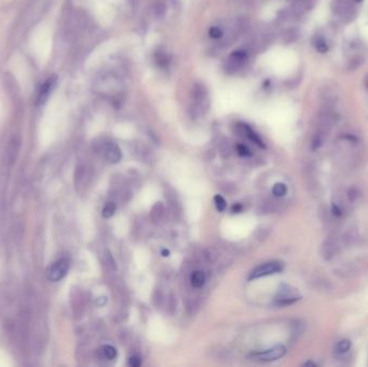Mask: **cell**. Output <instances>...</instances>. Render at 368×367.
<instances>
[{
  "label": "cell",
  "instance_id": "obj_1",
  "mask_svg": "<svg viewBox=\"0 0 368 367\" xmlns=\"http://www.w3.org/2000/svg\"><path fill=\"white\" fill-rule=\"evenodd\" d=\"M282 270H283V264L281 263V262H278V261L268 262V263H264L260 266L255 267V268L251 271L249 279L250 280H254V279L274 275V273H278Z\"/></svg>",
  "mask_w": 368,
  "mask_h": 367
},
{
  "label": "cell",
  "instance_id": "obj_22",
  "mask_svg": "<svg viewBox=\"0 0 368 367\" xmlns=\"http://www.w3.org/2000/svg\"><path fill=\"white\" fill-rule=\"evenodd\" d=\"M241 211H243V206H241L240 203H236V205L233 206V208H232L233 213H240Z\"/></svg>",
  "mask_w": 368,
  "mask_h": 367
},
{
  "label": "cell",
  "instance_id": "obj_12",
  "mask_svg": "<svg viewBox=\"0 0 368 367\" xmlns=\"http://www.w3.org/2000/svg\"><path fill=\"white\" fill-rule=\"evenodd\" d=\"M100 352H101V357L103 359L106 360H114L117 358L118 355V352H117V349L114 348L113 346H110V345H106L103 346L101 349H100Z\"/></svg>",
  "mask_w": 368,
  "mask_h": 367
},
{
  "label": "cell",
  "instance_id": "obj_16",
  "mask_svg": "<svg viewBox=\"0 0 368 367\" xmlns=\"http://www.w3.org/2000/svg\"><path fill=\"white\" fill-rule=\"evenodd\" d=\"M215 207L217 209V211H220V212L225 211L226 206H227L226 200H224V198L221 195H215Z\"/></svg>",
  "mask_w": 368,
  "mask_h": 367
},
{
  "label": "cell",
  "instance_id": "obj_4",
  "mask_svg": "<svg viewBox=\"0 0 368 367\" xmlns=\"http://www.w3.org/2000/svg\"><path fill=\"white\" fill-rule=\"evenodd\" d=\"M57 84V77L56 75H51L50 78H48V80L45 81V82L41 85V87H40L39 90V94H38V104H44L45 102H47V100L49 99L51 93L54 91L55 86Z\"/></svg>",
  "mask_w": 368,
  "mask_h": 367
},
{
  "label": "cell",
  "instance_id": "obj_9",
  "mask_svg": "<svg viewBox=\"0 0 368 367\" xmlns=\"http://www.w3.org/2000/svg\"><path fill=\"white\" fill-rule=\"evenodd\" d=\"M240 126H241V131H243V133H245V135L246 137H248V138L250 139V140H251L252 142H254L256 145H258V147L265 148V144H264V142H263V140H262V138H261L260 136H258L257 133H256L254 131H253L252 128H251L249 125H246V124H241Z\"/></svg>",
  "mask_w": 368,
  "mask_h": 367
},
{
  "label": "cell",
  "instance_id": "obj_24",
  "mask_svg": "<svg viewBox=\"0 0 368 367\" xmlns=\"http://www.w3.org/2000/svg\"><path fill=\"white\" fill-rule=\"evenodd\" d=\"M169 254H170L169 250H167V249H163L162 250V255L164 256V258H167V256H169Z\"/></svg>",
  "mask_w": 368,
  "mask_h": 367
},
{
  "label": "cell",
  "instance_id": "obj_5",
  "mask_svg": "<svg viewBox=\"0 0 368 367\" xmlns=\"http://www.w3.org/2000/svg\"><path fill=\"white\" fill-rule=\"evenodd\" d=\"M20 143H21V140L17 136H14L10 139V141L8 142V145H7V152H5V157H7L8 164L12 165L14 163L17 156V152H19V149H20Z\"/></svg>",
  "mask_w": 368,
  "mask_h": 367
},
{
  "label": "cell",
  "instance_id": "obj_13",
  "mask_svg": "<svg viewBox=\"0 0 368 367\" xmlns=\"http://www.w3.org/2000/svg\"><path fill=\"white\" fill-rule=\"evenodd\" d=\"M287 193V186L284 183H276L273 188V194L277 197H283Z\"/></svg>",
  "mask_w": 368,
  "mask_h": 367
},
{
  "label": "cell",
  "instance_id": "obj_18",
  "mask_svg": "<svg viewBox=\"0 0 368 367\" xmlns=\"http://www.w3.org/2000/svg\"><path fill=\"white\" fill-rule=\"evenodd\" d=\"M209 36L212 39H220L223 37V31L221 27L218 26H212L209 29Z\"/></svg>",
  "mask_w": 368,
  "mask_h": 367
},
{
  "label": "cell",
  "instance_id": "obj_7",
  "mask_svg": "<svg viewBox=\"0 0 368 367\" xmlns=\"http://www.w3.org/2000/svg\"><path fill=\"white\" fill-rule=\"evenodd\" d=\"M105 157L108 162L112 163V164L119 163L121 161V157H122L119 145L116 143H108L105 147Z\"/></svg>",
  "mask_w": 368,
  "mask_h": 367
},
{
  "label": "cell",
  "instance_id": "obj_15",
  "mask_svg": "<svg viewBox=\"0 0 368 367\" xmlns=\"http://www.w3.org/2000/svg\"><path fill=\"white\" fill-rule=\"evenodd\" d=\"M350 349H351V341L349 339H343L338 342L337 345V351L339 353H346Z\"/></svg>",
  "mask_w": 368,
  "mask_h": 367
},
{
  "label": "cell",
  "instance_id": "obj_8",
  "mask_svg": "<svg viewBox=\"0 0 368 367\" xmlns=\"http://www.w3.org/2000/svg\"><path fill=\"white\" fill-rule=\"evenodd\" d=\"M323 258L326 260H331L334 258L337 253L338 250V243L336 239H333V238H329V239L325 240L324 246H323Z\"/></svg>",
  "mask_w": 368,
  "mask_h": 367
},
{
  "label": "cell",
  "instance_id": "obj_10",
  "mask_svg": "<svg viewBox=\"0 0 368 367\" xmlns=\"http://www.w3.org/2000/svg\"><path fill=\"white\" fill-rule=\"evenodd\" d=\"M206 282V276L201 270H195L191 275V283L194 288L199 289L204 287Z\"/></svg>",
  "mask_w": 368,
  "mask_h": 367
},
{
  "label": "cell",
  "instance_id": "obj_14",
  "mask_svg": "<svg viewBox=\"0 0 368 367\" xmlns=\"http://www.w3.org/2000/svg\"><path fill=\"white\" fill-rule=\"evenodd\" d=\"M314 48L320 53H326L329 51V46H327V43L325 42V40L323 38H318L315 40L314 42Z\"/></svg>",
  "mask_w": 368,
  "mask_h": 367
},
{
  "label": "cell",
  "instance_id": "obj_20",
  "mask_svg": "<svg viewBox=\"0 0 368 367\" xmlns=\"http://www.w3.org/2000/svg\"><path fill=\"white\" fill-rule=\"evenodd\" d=\"M128 364L131 367H139L141 365V359L138 355H133L128 359Z\"/></svg>",
  "mask_w": 368,
  "mask_h": 367
},
{
  "label": "cell",
  "instance_id": "obj_2",
  "mask_svg": "<svg viewBox=\"0 0 368 367\" xmlns=\"http://www.w3.org/2000/svg\"><path fill=\"white\" fill-rule=\"evenodd\" d=\"M286 353V349L284 346L279 345L272 349H267L265 351L253 352L250 354V358L253 361H260V362H270V361H276L282 358Z\"/></svg>",
  "mask_w": 368,
  "mask_h": 367
},
{
  "label": "cell",
  "instance_id": "obj_21",
  "mask_svg": "<svg viewBox=\"0 0 368 367\" xmlns=\"http://www.w3.org/2000/svg\"><path fill=\"white\" fill-rule=\"evenodd\" d=\"M106 263L108 264V266L110 267L111 269H117V266H116V262H114L112 255L110 253H106Z\"/></svg>",
  "mask_w": 368,
  "mask_h": 367
},
{
  "label": "cell",
  "instance_id": "obj_11",
  "mask_svg": "<svg viewBox=\"0 0 368 367\" xmlns=\"http://www.w3.org/2000/svg\"><path fill=\"white\" fill-rule=\"evenodd\" d=\"M154 58H155V62H156V64L160 68L167 67L170 63L168 54L163 51H157L156 53H155Z\"/></svg>",
  "mask_w": 368,
  "mask_h": 367
},
{
  "label": "cell",
  "instance_id": "obj_6",
  "mask_svg": "<svg viewBox=\"0 0 368 367\" xmlns=\"http://www.w3.org/2000/svg\"><path fill=\"white\" fill-rule=\"evenodd\" d=\"M246 60H248V53L245 50L234 51L229 56V68L235 70L236 68H239L243 64H245Z\"/></svg>",
  "mask_w": 368,
  "mask_h": 367
},
{
  "label": "cell",
  "instance_id": "obj_25",
  "mask_svg": "<svg viewBox=\"0 0 368 367\" xmlns=\"http://www.w3.org/2000/svg\"><path fill=\"white\" fill-rule=\"evenodd\" d=\"M365 85H366V87L368 89V74L366 75V78H365Z\"/></svg>",
  "mask_w": 368,
  "mask_h": 367
},
{
  "label": "cell",
  "instance_id": "obj_26",
  "mask_svg": "<svg viewBox=\"0 0 368 367\" xmlns=\"http://www.w3.org/2000/svg\"><path fill=\"white\" fill-rule=\"evenodd\" d=\"M355 1H356V2H360V1H362V0H355Z\"/></svg>",
  "mask_w": 368,
  "mask_h": 367
},
{
  "label": "cell",
  "instance_id": "obj_19",
  "mask_svg": "<svg viewBox=\"0 0 368 367\" xmlns=\"http://www.w3.org/2000/svg\"><path fill=\"white\" fill-rule=\"evenodd\" d=\"M237 153L240 156H244V157L252 155V152L250 151V149L245 144H238L237 145Z\"/></svg>",
  "mask_w": 368,
  "mask_h": 367
},
{
  "label": "cell",
  "instance_id": "obj_23",
  "mask_svg": "<svg viewBox=\"0 0 368 367\" xmlns=\"http://www.w3.org/2000/svg\"><path fill=\"white\" fill-rule=\"evenodd\" d=\"M333 213H334V215H336V217H340L341 209L339 208L337 205H333Z\"/></svg>",
  "mask_w": 368,
  "mask_h": 367
},
{
  "label": "cell",
  "instance_id": "obj_17",
  "mask_svg": "<svg viewBox=\"0 0 368 367\" xmlns=\"http://www.w3.org/2000/svg\"><path fill=\"white\" fill-rule=\"evenodd\" d=\"M116 212V205L113 202H108L102 210L103 218H110Z\"/></svg>",
  "mask_w": 368,
  "mask_h": 367
},
{
  "label": "cell",
  "instance_id": "obj_3",
  "mask_svg": "<svg viewBox=\"0 0 368 367\" xmlns=\"http://www.w3.org/2000/svg\"><path fill=\"white\" fill-rule=\"evenodd\" d=\"M69 270V261L60 259L52 264L47 270V277L50 281L57 282L64 278Z\"/></svg>",
  "mask_w": 368,
  "mask_h": 367
}]
</instances>
